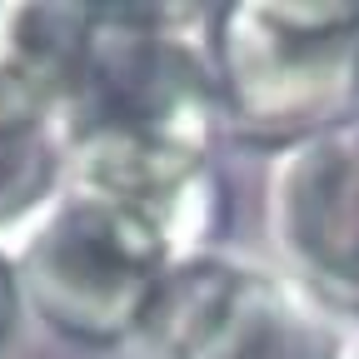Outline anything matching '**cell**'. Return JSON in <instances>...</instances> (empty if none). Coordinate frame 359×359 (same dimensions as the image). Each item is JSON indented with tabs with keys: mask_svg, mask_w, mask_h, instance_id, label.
Masks as SVG:
<instances>
[{
	"mask_svg": "<svg viewBox=\"0 0 359 359\" xmlns=\"http://www.w3.org/2000/svg\"><path fill=\"white\" fill-rule=\"evenodd\" d=\"M219 115L200 11L90 6L50 135L60 175L160 215L185 250H205V150Z\"/></svg>",
	"mask_w": 359,
	"mask_h": 359,
	"instance_id": "obj_1",
	"label": "cell"
},
{
	"mask_svg": "<svg viewBox=\"0 0 359 359\" xmlns=\"http://www.w3.org/2000/svg\"><path fill=\"white\" fill-rule=\"evenodd\" d=\"M60 180V150L50 130L0 140V230H11L20 215H30Z\"/></svg>",
	"mask_w": 359,
	"mask_h": 359,
	"instance_id": "obj_6",
	"label": "cell"
},
{
	"mask_svg": "<svg viewBox=\"0 0 359 359\" xmlns=\"http://www.w3.org/2000/svg\"><path fill=\"white\" fill-rule=\"evenodd\" d=\"M20 314V290H15V269H11V250H6V235H0V339L11 334Z\"/></svg>",
	"mask_w": 359,
	"mask_h": 359,
	"instance_id": "obj_7",
	"label": "cell"
},
{
	"mask_svg": "<svg viewBox=\"0 0 359 359\" xmlns=\"http://www.w3.org/2000/svg\"><path fill=\"white\" fill-rule=\"evenodd\" d=\"M0 235L11 250L20 309L90 349H125L170 264L195 255L160 215L65 175Z\"/></svg>",
	"mask_w": 359,
	"mask_h": 359,
	"instance_id": "obj_2",
	"label": "cell"
},
{
	"mask_svg": "<svg viewBox=\"0 0 359 359\" xmlns=\"http://www.w3.org/2000/svg\"><path fill=\"white\" fill-rule=\"evenodd\" d=\"M334 359H359V330H354V334H339V349H334Z\"/></svg>",
	"mask_w": 359,
	"mask_h": 359,
	"instance_id": "obj_8",
	"label": "cell"
},
{
	"mask_svg": "<svg viewBox=\"0 0 359 359\" xmlns=\"http://www.w3.org/2000/svg\"><path fill=\"white\" fill-rule=\"evenodd\" d=\"M210 55L219 110L294 145L339 125L359 95V6H230Z\"/></svg>",
	"mask_w": 359,
	"mask_h": 359,
	"instance_id": "obj_3",
	"label": "cell"
},
{
	"mask_svg": "<svg viewBox=\"0 0 359 359\" xmlns=\"http://www.w3.org/2000/svg\"><path fill=\"white\" fill-rule=\"evenodd\" d=\"M125 349L145 359H334L339 334L294 280L195 250L170 264Z\"/></svg>",
	"mask_w": 359,
	"mask_h": 359,
	"instance_id": "obj_4",
	"label": "cell"
},
{
	"mask_svg": "<svg viewBox=\"0 0 359 359\" xmlns=\"http://www.w3.org/2000/svg\"><path fill=\"white\" fill-rule=\"evenodd\" d=\"M269 235L314 304L359 314V120L304 135L275 160Z\"/></svg>",
	"mask_w": 359,
	"mask_h": 359,
	"instance_id": "obj_5",
	"label": "cell"
}]
</instances>
